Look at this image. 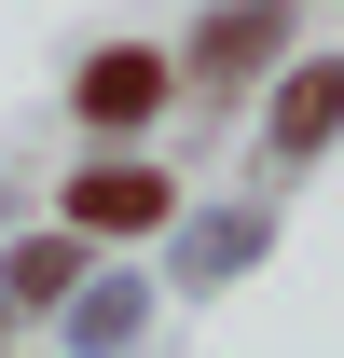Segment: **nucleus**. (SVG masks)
<instances>
[{
	"label": "nucleus",
	"instance_id": "f257e3e1",
	"mask_svg": "<svg viewBox=\"0 0 344 358\" xmlns=\"http://www.w3.org/2000/svg\"><path fill=\"white\" fill-rule=\"evenodd\" d=\"M69 221H83V234H152V221H166V179H152V166H96L83 193H69Z\"/></svg>",
	"mask_w": 344,
	"mask_h": 358
},
{
	"label": "nucleus",
	"instance_id": "f03ea898",
	"mask_svg": "<svg viewBox=\"0 0 344 358\" xmlns=\"http://www.w3.org/2000/svg\"><path fill=\"white\" fill-rule=\"evenodd\" d=\"M152 96H166V69H152V55H96V69H83V124H138Z\"/></svg>",
	"mask_w": 344,
	"mask_h": 358
},
{
	"label": "nucleus",
	"instance_id": "7ed1b4c3",
	"mask_svg": "<svg viewBox=\"0 0 344 358\" xmlns=\"http://www.w3.org/2000/svg\"><path fill=\"white\" fill-rule=\"evenodd\" d=\"M331 124H344V69H289V96H275V138H289V152H317Z\"/></svg>",
	"mask_w": 344,
	"mask_h": 358
},
{
	"label": "nucleus",
	"instance_id": "20e7f679",
	"mask_svg": "<svg viewBox=\"0 0 344 358\" xmlns=\"http://www.w3.org/2000/svg\"><path fill=\"white\" fill-rule=\"evenodd\" d=\"M261 55H275V14H261V0L207 28V69H220V83H234V69H261Z\"/></svg>",
	"mask_w": 344,
	"mask_h": 358
}]
</instances>
